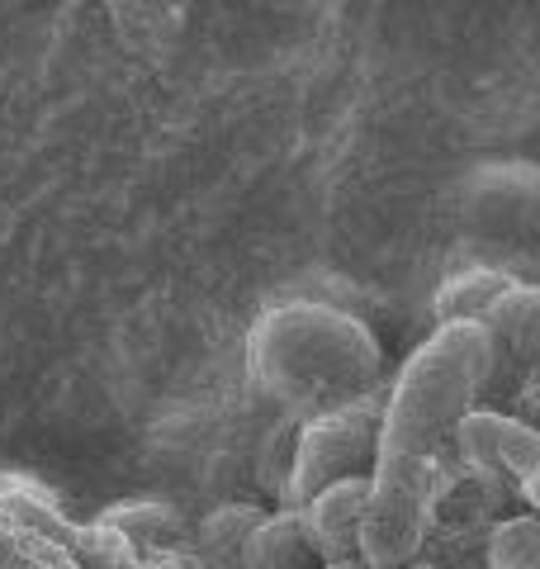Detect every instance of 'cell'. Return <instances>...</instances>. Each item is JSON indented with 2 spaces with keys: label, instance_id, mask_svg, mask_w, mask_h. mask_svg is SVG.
<instances>
[{
  "label": "cell",
  "instance_id": "obj_1",
  "mask_svg": "<svg viewBox=\"0 0 540 569\" xmlns=\"http://www.w3.org/2000/svg\"><path fill=\"white\" fill-rule=\"evenodd\" d=\"M493 356V337L479 323H441L399 370L370 456V503L360 527V560L370 569H399L422 550L441 451L474 408Z\"/></svg>",
  "mask_w": 540,
  "mask_h": 569
},
{
  "label": "cell",
  "instance_id": "obj_2",
  "mask_svg": "<svg viewBox=\"0 0 540 569\" xmlns=\"http://www.w3.org/2000/svg\"><path fill=\"white\" fill-rule=\"evenodd\" d=\"M257 366L270 389L309 399L351 385L356 370L370 376V347L360 337L356 318L328 309H284L266 318L257 332Z\"/></svg>",
  "mask_w": 540,
  "mask_h": 569
},
{
  "label": "cell",
  "instance_id": "obj_3",
  "mask_svg": "<svg viewBox=\"0 0 540 569\" xmlns=\"http://www.w3.org/2000/svg\"><path fill=\"white\" fill-rule=\"evenodd\" d=\"M456 447L479 475L502 479L531 508L540 503V437L527 422L489 413V408H470L456 427Z\"/></svg>",
  "mask_w": 540,
  "mask_h": 569
},
{
  "label": "cell",
  "instance_id": "obj_4",
  "mask_svg": "<svg viewBox=\"0 0 540 569\" xmlns=\"http://www.w3.org/2000/svg\"><path fill=\"white\" fill-rule=\"evenodd\" d=\"M366 503H370V475H347V479H337V485L318 489L309 503L299 508V527L322 565H351L360 556Z\"/></svg>",
  "mask_w": 540,
  "mask_h": 569
},
{
  "label": "cell",
  "instance_id": "obj_5",
  "mask_svg": "<svg viewBox=\"0 0 540 569\" xmlns=\"http://www.w3.org/2000/svg\"><path fill=\"white\" fill-rule=\"evenodd\" d=\"M356 451L374 456V432L366 427V418L328 413L322 422H313L309 437H303V447H299V466H294V489H299L303 503H309L318 489L337 485V479L360 475L356 470Z\"/></svg>",
  "mask_w": 540,
  "mask_h": 569
},
{
  "label": "cell",
  "instance_id": "obj_6",
  "mask_svg": "<svg viewBox=\"0 0 540 569\" xmlns=\"http://www.w3.org/2000/svg\"><path fill=\"white\" fill-rule=\"evenodd\" d=\"M318 556L309 537L299 527V512H284V518H270L251 531L247 541V569H309Z\"/></svg>",
  "mask_w": 540,
  "mask_h": 569
},
{
  "label": "cell",
  "instance_id": "obj_7",
  "mask_svg": "<svg viewBox=\"0 0 540 569\" xmlns=\"http://www.w3.org/2000/svg\"><path fill=\"white\" fill-rule=\"evenodd\" d=\"M512 276H498V271H470V276H456L441 290L437 299V318L441 323H479L502 295L512 290Z\"/></svg>",
  "mask_w": 540,
  "mask_h": 569
},
{
  "label": "cell",
  "instance_id": "obj_8",
  "mask_svg": "<svg viewBox=\"0 0 540 569\" xmlns=\"http://www.w3.org/2000/svg\"><path fill=\"white\" fill-rule=\"evenodd\" d=\"M479 328L493 337V351L508 347V351H521V356H527L531 342H536V290L517 280L512 290L502 295L498 305L479 318Z\"/></svg>",
  "mask_w": 540,
  "mask_h": 569
},
{
  "label": "cell",
  "instance_id": "obj_9",
  "mask_svg": "<svg viewBox=\"0 0 540 569\" xmlns=\"http://www.w3.org/2000/svg\"><path fill=\"white\" fill-rule=\"evenodd\" d=\"M489 569H540V522L531 512L502 518L489 531Z\"/></svg>",
  "mask_w": 540,
  "mask_h": 569
},
{
  "label": "cell",
  "instance_id": "obj_10",
  "mask_svg": "<svg viewBox=\"0 0 540 569\" xmlns=\"http://www.w3.org/2000/svg\"><path fill=\"white\" fill-rule=\"evenodd\" d=\"M133 569H176V565H161V560H148V565H133Z\"/></svg>",
  "mask_w": 540,
  "mask_h": 569
},
{
  "label": "cell",
  "instance_id": "obj_11",
  "mask_svg": "<svg viewBox=\"0 0 540 569\" xmlns=\"http://www.w3.org/2000/svg\"><path fill=\"white\" fill-rule=\"evenodd\" d=\"M328 569H351V565H328Z\"/></svg>",
  "mask_w": 540,
  "mask_h": 569
}]
</instances>
